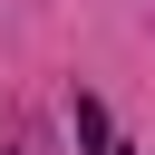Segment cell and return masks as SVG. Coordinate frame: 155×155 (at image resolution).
<instances>
[{"instance_id": "1", "label": "cell", "mask_w": 155, "mask_h": 155, "mask_svg": "<svg viewBox=\"0 0 155 155\" xmlns=\"http://www.w3.org/2000/svg\"><path fill=\"white\" fill-rule=\"evenodd\" d=\"M78 136H87V145H97V155H107V145H116V136H107V107H97V97H78Z\"/></svg>"}]
</instances>
